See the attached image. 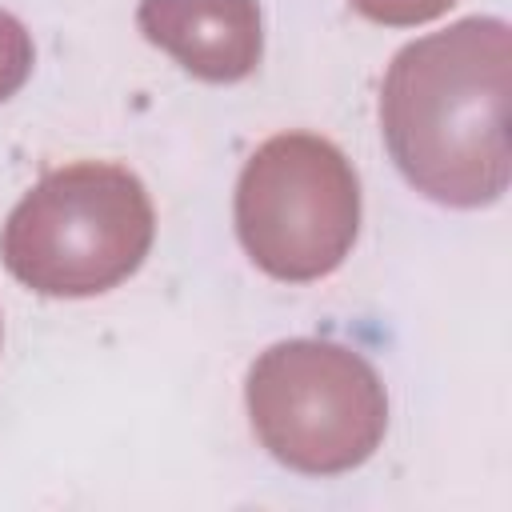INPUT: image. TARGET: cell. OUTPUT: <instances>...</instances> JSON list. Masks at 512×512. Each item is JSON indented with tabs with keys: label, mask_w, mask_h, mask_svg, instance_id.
Here are the masks:
<instances>
[{
	"label": "cell",
	"mask_w": 512,
	"mask_h": 512,
	"mask_svg": "<svg viewBox=\"0 0 512 512\" xmlns=\"http://www.w3.org/2000/svg\"><path fill=\"white\" fill-rule=\"evenodd\" d=\"M144 188L120 168H68L48 176L8 220V268L40 292H100L132 272L148 248Z\"/></svg>",
	"instance_id": "6da1fadb"
}]
</instances>
